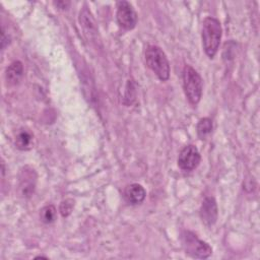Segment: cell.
Returning <instances> with one entry per match:
<instances>
[{"label":"cell","mask_w":260,"mask_h":260,"mask_svg":"<svg viewBox=\"0 0 260 260\" xmlns=\"http://www.w3.org/2000/svg\"><path fill=\"white\" fill-rule=\"evenodd\" d=\"M23 75V65L20 61L12 62L5 71V80L7 85L17 84Z\"/></svg>","instance_id":"11"},{"label":"cell","mask_w":260,"mask_h":260,"mask_svg":"<svg viewBox=\"0 0 260 260\" xmlns=\"http://www.w3.org/2000/svg\"><path fill=\"white\" fill-rule=\"evenodd\" d=\"M200 160L201 155L197 147L189 144L181 149L178 156V166L183 171H193L199 166Z\"/></svg>","instance_id":"6"},{"label":"cell","mask_w":260,"mask_h":260,"mask_svg":"<svg viewBox=\"0 0 260 260\" xmlns=\"http://www.w3.org/2000/svg\"><path fill=\"white\" fill-rule=\"evenodd\" d=\"M222 35V28L219 20L215 17L208 16L202 22L201 39L205 54L213 58L219 48Z\"/></svg>","instance_id":"1"},{"label":"cell","mask_w":260,"mask_h":260,"mask_svg":"<svg viewBox=\"0 0 260 260\" xmlns=\"http://www.w3.org/2000/svg\"><path fill=\"white\" fill-rule=\"evenodd\" d=\"M185 253L196 259H206L212 254V248L208 243L200 240L194 233L184 231L180 237Z\"/></svg>","instance_id":"4"},{"label":"cell","mask_w":260,"mask_h":260,"mask_svg":"<svg viewBox=\"0 0 260 260\" xmlns=\"http://www.w3.org/2000/svg\"><path fill=\"white\" fill-rule=\"evenodd\" d=\"M212 120L210 118H202L197 124V135L200 139H206L212 132Z\"/></svg>","instance_id":"12"},{"label":"cell","mask_w":260,"mask_h":260,"mask_svg":"<svg viewBox=\"0 0 260 260\" xmlns=\"http://www.w3.org/2000/svg\"><path fill=\"white\" fill-rule=\"evenodd\" d=\"M116 18L120 26L125 29H133L138 21V16L132 4L128 1H119L117 3Z\"/></svg>","instance_id":"5"},{"label":"cell","mask_w":260,"mask_h":260,"mask_svg":"<svg viewBox=\"0 0 260 260\" xmlns=\"http://www.w3.org/2000/svg\"><path fill=\"white\" fill-rule=\"evenodd\" d=\"M183 87L189 103L197 106L201 100L203 82L199 73L190 65H185L183 69Z\"/></svg>","instance_id":"3"},{"label":"cell","mask_w":260,"mask_h":260,"mask_svg":"<svg viewBox=\"0 0 260 260\" xmlns=\"http://www.w3.org/2000/svg\"><path fill=\"white\" fill-rule=\"evenodd\" d=\"M31 141H32V136L29 132L22 130L20 131L17 135H16V139H15V144L17 146V148L24 150V149H28L30 148L31 145Z\"/></svg>","instance_id":"14"},{"label":"cell","mask_w":260,"mask_h":260,"mask_svg":"<svg viewBox=\"0 0 260 260\" xmlns=\"http://www.w3.org/2000/svg\"><path fill=\"white\" fill-rule=\"evenodd\" d=\"M73 208H74V200L71 198H67L60 203L59 211L63 217H67L71 214Z\"/></svg>","instance_id":"15"},{"label":"cell","mask_w":260,"mask_h":260,"mask_svg":"<svg viewBox=\"0 0 260 260\" xmlns=\"http://www.w3.org/2000/svg\"><path fill=\"white\" fill-rule=\"evenodd\" d=\"M37 175L32 168L24 167L19 174V191L22 197H30L35 191Z\"/></svg>","instance_id":"8"},{"label":"cell","mask_w":260,"mask_h":260,"mask_svg":"<svg viewBox=\"0 0 260 260\" xmlns=\"http://www.w3.org/2000/svg\"><path fill=\"white\" fill-rule=\"evenodd\" d=\"M199 215H200L202 222L206 226L210 228L216 222L217 215H218V209H217L216 201L213 197L208 196L203 199L202 204L199 209Z\"/></svg>","instance_id":"7"},{"label":"cell","mask_w":260,"mask_h":260,"mask_svg":"<svg viewBox=\"0 0 260 260\" xmlns=\"http://www.w3.org/2000/svg\"><path fill=\"white\" fill-rule=\"evenodd\" d=\"M123 195L127 203L137 205L144 201L146 197V191L140 184L132 183L125 187Z\"/></svg>","instance_id":"10"},{"label":"cell","mask_w":260,"mask_h":260,"mask_svg":"<svg viewBox=\"0 0 260 260\" xmlns=\"http://www.w3.org/2000/svg\"><path fill=\"white\" fill-rule=\"evenodd\" d=\"M79 22L87 40L98 42L99 29L90 11L84 6L79 12Z\"/></svg>","instance_id":"9"},{"label":"cell","mask_w":260,"mask_h":260,"mask_svg":"<svg viewBox=\"0 0 260 260\" xmlns=\"http://www.w3.org/2000/svg\"><path fill=\"white\" fill-rule=\"evenodd\" d=\"M56 216H57V210L55 206L52 204L46 205L40 210V219L46 224H50L54 222L56 219Z\"/></svg>","instance_id":"13"},{"label":"cell","mask_w":260,"mask_h":260,"mask_svg":"<svg viewBox=\"0 0 260 260\" xmlns=\"http://www.w3.org/2000/svg\"><path fill=\"white\" fill-rule=\"evenodd\" d=\"M144 57L146 65L154 72L159 80L167 81L170 78V63L167 55L159 47L154 45L147 46Z\"/></svg>","instance_id":"2"}]
</instances>
